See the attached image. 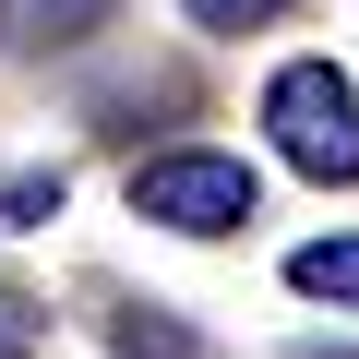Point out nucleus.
Masks as SVG:
<instances>
[{
	"instance_id": "obj_2",
	"label": "nucleus",
	"mask_w": 359,
	"mask_h": 359,
	"mask_svg": "<svg viewBox=\"0 0 359 359\" xmlns=\"http://www.w3.org/2000/svg\"><path fill=\"white\" fill-rule=\"evenodd\" d=\"M264 132H276V156H287L299 180H323V192L359 180V84H347L335 60H287V72L264 84Z\"/></svg>"
},
{
	"instance_id": "obj_5",
	"label": "nucleus",
	"mask_w": 359,
	"mask_h": 359,
	"mask_svg": "<svg viewBox=\"0 0 359 359\" xmlns=\"http://www.w3.org/2000/svg\"><path fill=\"white\" fill-rule=\"evenodd\" d=\"M108 347H120V359H204V335H192V323H168V311H156V299H132V311H120V335H108Z\"/></svg>"
},
{
	"instance_id": "obj_4",
	"label": "nucleus",
	"mask_w": 359,
	"mask_h": 359,
	"mask_svg": "<svg viewBox=\"0 0 359 359\" xmlns=\"http://www.w3.org/2000/svg\"><path fill=\"white\" fill-rule=\"evenodd\" d=\"M287 287H299V299L359 311V240H299V252H287Z\"/></svg>"
},
{
	"instance_id": "obj_8",
	"label": "nucleus",
	"mask_w": 359,
	"mask_h": 359,
	"mask_svg": "<svg viewBox=\"0 0 359 359\" xmlns=\"http://www.w3.org/2000/svg\"><path fill=\"white\" fill-rule=\"evenodd\" d=\"M36 335H48V311H36V299H25V287H0V359H25V347H36Z\"/></svg>"
},
{
	"instance_id": "obj_7",
	"label": "nucleus",
	"mask_w": 359,
	"mask_h": 359,
	"mask_svg": "<svg viewBox=\"0 0 359 359\" xmlns=\"http://www.w3.org/2000/svg\"><path fill=\"white\" fill-rule=\"evenodd\" d=\"M180 13H192L204 36H252V25H287L299 0H180Z\"/></svg>"
},
{
	"instance_id": "obj_1",
	"label": "nucleus",
	"mask_w": 359,
	"mask_h": 359,
	"mask_svg": "<svg viewBox=\"0 0 359 359\" xmlns=\"http://www.w3.org/2000/svg\"><path fill=\"white\" fill-rule=\"evenodd\" d=\"M132 216H156L168 240H228V228L264 216V180H252V156L180 144V156H144L132 168Z\"/></svg>"
},
{
	"instance_id": "obj_3",
	"label": "nucleus",
	"mask_w": 359,
	"mask_h": 359,
	"mask_svg": "<svg viewBox=\"0 0 359 359\" xmlns=\"http://www.w3.org/2000/svg\"><path fill=\"white\" fill-rule=\"evenodd\" d=\"M120 0H0V48H84Z\"/></svg>"
},
{
	"instance_id": "obj_6",
	"label": "nucleus",
	"mask_w": 359,
	"mask_h": 359,
	"mask_svg": "<svg viewBox=\"0 0 359 359\" xmlns=\"http://www.w3.org/2000/svg\"><path fill=\"white\" fill-rule=\"evenodd\" d=\"M48 216H60V168H0V240L48 228Z\"/></svg>"
}]
</instances>
